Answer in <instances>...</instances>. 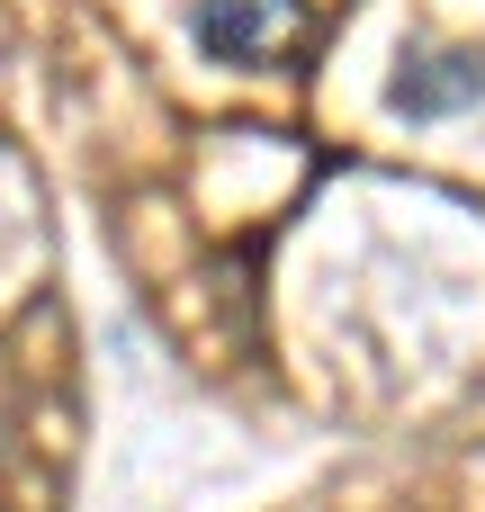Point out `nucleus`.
<instances>
[{
	"mask_svg": "<svg viewBox=\"0 0 485 512\" xmlns=\"http://www.w3.org/2000/svg\"><path fill=\"white\" fill-rule=\"evenodd\" d=\"M387 108L414 117V126H441V117L485 108V45H405L396 81H387Z\"/></svg>",
	"mask_w": 485,
	"mask_h": 512,
	"instance_id": "nucleus-2",
	"label": "nucleus"
},
{
	"mask_svg": "<svg viewBox=\"0 0 485 512\" xmlns=\"http://www.w3.org/2000/svg\"><path fill=\"white\" fill-rule=\"evenodd\" d=\"M189 36L207 63H279L315 45L306 0H189Z\"/></svg>",
	"mask_w": 485,
	"mask_h": 512,
	"instance_id": "nucleus-1",
	"label": "nucleus"
}]
</instances>
